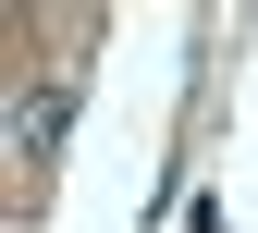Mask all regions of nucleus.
<instances>
[{"instance_id": "1", "label": "nucleus", "mask_w": 258, "mask_h": 233, "mask_svg": "<svg viewBox=\"0 0 258 233\" xmlns=\"http://www.w3.org/2000/svg\"><path fill=\"white\" fill-rule=\"evenodd\" d=\"M61 111H74V98H61V86H25V98H13V147L37 160V147L61 135Z\"/></svg>"}]
</instances>
